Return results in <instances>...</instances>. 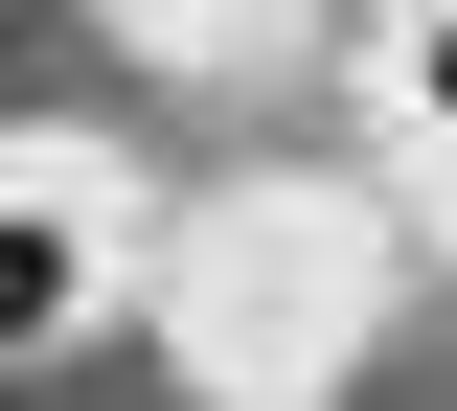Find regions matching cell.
Returning <instances> with one entry per match:
<instances>
[{
  "label": "cell",
  "mask_w": 457,
  "mask_h": 411,
  "mask_svg": "<svg viewBox=\"0 0 457 411\" xmlns=\"http://www.w3.org/2000/svg\"><path fill=\"white\" fill-rule=\"evenodd\" d=\"M92 297H114V206L69 160H0V366L92 343Z\"/></svg>",
  "instance_id": "obj_1"
},
{
  "label": "cell",
  "mask_w": 457,
  "mask_h": 411,
  "mask_svg": "<svg viewBox=\"0 0 457 411\" xmlns=\"http://www.w3.org/2000/svg\"><path fill=\"white\" fill-rule=\"evenodd\" d=\"M389 92H411V137H435V183H457V0L389 23Z\"/></svg>",
  "instance_id": "obj_2"
},
{
  "label": "cell",
  "mask_w": 457,
  "mask_h": 411,
  "mask_svg": "<svg viewBox=\"0 0 457 411\" xmlns=\"http://www.w3.org/2000/svg\"><path fill=\"white\" fill-rule=\"evenodd\" d=\"M183 23H228V0H183Z\"/></svg>",
  "instance_id": "obj_3"
}]
</instances>
